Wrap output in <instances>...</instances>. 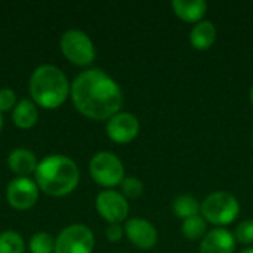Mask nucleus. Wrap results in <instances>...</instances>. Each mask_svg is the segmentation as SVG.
<instances>
[{"instance_id": "1", "label": "nucleus", "mask_w": 253, "mask_h": 253, "mask_svg": "<svg viewBox=\"0 0 253 253\" xmlns=\"http://www.w3.org/2000/svg\"><path fill=\"white\" fill-rule=\"evenodd\" d=\"M70 93L76 110L93 120H110L119 113L123 102L119 84L99 68L80 73Z\"/></svg>"}, {"instance_id": "2", "label": "nucleus", "mask_w": 253, "mask_h": 253, "mask_svg": "<svg viewBox=\"0 0 253 253\" xmlns=\"http://www.w3.org/2000/svg\"><path fill=\"white\" fill-rule=\"evenodd\" d=\"M37 187L53 197L67 196L76 190L79 184V169L77 165L61 154H53L43 159L36 172Z\"/></svg>"}, {"instance_id": "3", "label": "nucleus", "mask_w": 253, "mask_h": 253, "mask_svg": "<svg viewBox=\"0 0 253 253\" xmlns=\"http://www.w3.org/2000/svg\"><path fill=\"white\" fill-rule=\"evenodd\" d=\"M65 74L55 65H40L30 77V95L39 107L53 110L61 107L70 95Z\"/></svg>"}, {"instance_id": "4", "label": "nucleus", "mask_w": 253, "mask_h": 253, "mask_svg": "<svg viewBox=\"0 0 253 253\" xmlns=\"http://www.w3.org/2000/svg\"><path fill=\"white\" fill-rule=\"evenodd\" d=\"M203 218L215 225H228L234 222L240 213V205L237 199L225 191H218L205 199L200 205Z\"/></svg>"}, {"instance_id": "5", "label": "nucleus", "mask_w": 253, "mask_h": 253, "mask_svg": "<svg viewBox=\"0 0 253 253\" xmlns=\"http://www.w3.org/2000/svg\"><path fill=\"white\" fill-rule=\"evenodd\" d=\"M89 170L93 181L102 187H116L125 179L123 163L110 151H101L95 154L90 160Z\"/></svg>"}, {"instance_id": "6", "label": "nucleus", "mask_w": 253, "mask_h": 253, "mask_svg": "<svg viewBox=\"0 0 253 253\" xmlns=\"http://www.w3.org/2000/svg\"><path fill=\"white\" fill-rule=\"evenodd\" d=\"M61 50L70 62L80 67L89 65L95 59V46L90 37L80 30H68L62 34Z\"/></svg>"}, {"instance_id": "7", "label": "nucleus", "mask_w": 253, "mask_h": 253, "mask_svg": "<svg viewBox=\"0 0 253 253\" xmlns=\"http://www.w3.org/2000/svg\"><path fill=\"white\" fill-rule=\"evenodd\" d=\"M93 248V233L80 224H74L62 230L55 242V253H92Z\"/></svg>"}, {"instance_id": "8", "label": "nucleus", "mask_w": 253, "mask_h": 253, "mask_svg": "<svg viewBox=\"0 0 253 253\" xmlns=\"http://www.w3.org/2000/svg\"><path fill=\"white\" fill-rule=\"evenodd\" d=\"M96 211L107 222H110V225L120 224L129 213V205L123 194L105 190L96 197Z\"/></svg>"}, {"instance_id": "9", "label": "nucleus", "mask_w": 253, "mask_h": 253, "mask_svg": "<svg viewBox=\"0 0 253 253\" xmlns=\"http://www.w3.org/2000/svg\"><path fill=\"white\" fill-rule=\"evenodd\" d=\"M39 197V187L28 178H15L9 182L6 190V199L9 205L18 211L30 209L36 205Z\"/></svg>"}, {"instance_id": "10", "label": "nucleus", "mask_w": 253, "mask_h": 253, "mask_svg": "<svg viewBox=\"0 0 253 253\" xmlns=\"http://www.w3.org/2000/svg\"><path fill=\"white\" fill-rule=\"evenodd\" d=\"M139 133V122L132 113H117L107 123V135L117 144H127Z\"/></svg>"}, {"instance_id": "11", "label": "nucleus", "mask_w": 253, "mask_h": 253, "mask_svg": "<svg viewBox=\"0 0 253 253\" xmlns=\"http://www.w3.org/2000/svg\"><path fill=\"white\" fill-rule=\"evenodd\" d=\"M125 233L135 246H138L139 249H145V251L154 248L159 239L157 230L154 228V225L141 218H133L127 221L125 225Z\"/></svg>"}, {"instance_id": "12", "label": "nucleus", "mask_w": 253, "mask_h": 253, "mask_svg": "<svg viewBox=\"0 0 253 253\" xmlns=\"http://www.w3.org/2000/svg\"><path fill=\"white\" fill-rule=\"evenodd\" d=\"M236 237L225 228H215L205 234L200 243V253H233Z\"/></svg>"}, {"instance_id": "13", "label": "nucleus", "mask_w": 253, "mask_h": 253, "mask_svg": "<svg viewBox=\"0 0 253 253\" xmlns=\"http://www.w3.org/2000/svg\"><path fill=\"white\" fill-rule=\"evenodd\" d=\"M7 165L13 173L19 175L22 178L34 173L39 166L34 153H31L30 150H25V148L13 150L7 157Z\"/></svg>"}, {"instance_id": "14", "label": "nucleus", "mask_w": 253, "mask_h": 253, "mask_svg": "<svg viewBox=\"0 0 253 253\" xmlns=\"http://www.w3.org/2000/svg\"><path fill=\"white\" fill-rule=\"evenodd\" d=\"M172 7L178 18L187 22H200L208 10V3L203 0H175Z\"/></svg>"}, {"instance_id": "15", "label": "nucleus", "mask_w": 253, "mask_h": 253, "mask_svg": "<svg viewBox=\"0 0 253 253\" xmlns=\"http://www.w3.org/2000/svg\"><path fill=\"white\" fill-rule=\"evenodd\" d=\"M216 40V27L212 21L197 22L190 33V43L197 50H208Z\"/></svg>"}, {"instance_id": "16", "label": "nucleus", "mask_w": 253, "mask_h": 253, "mask_svg": "<svg viewBox=\"0 0 253 253\" xmlns=\"http://www.w3.org/2000/svg\"><path fill=\"white\" fill-rule=\"evenodd\" d=\"M12 119L13 123L19 127V129H30L36 125L37 122V108L36 104L28 101V99H22L21 102H18L13 108L12 113Z\"/></svg>"}, {"instance_id": "17", "label": "nucleus", "mask_w": 253, "mask_h": 253, "mask_svg": "<svg viewBox=\"0 0 253 253\" xmlns=\"http://www.w3.org/2000/svg\"><path fill=\"white\" fill-rule=\"evenodd\" d=\"M200 211V205L196 197L190 194L178 196L173 202V212L181 219H188L193 216H197Z\"/></svg>"}, {"instance_id": "18", "label": "nucleus", "mask_w": 253, "mask_h": 253, "mask_svg": "<svg viewBox=\"0 0 253 253\" xmlns=\"http://www.w3.org/2000/svg\"><path fill=\"white\" fill-rule=\"evenodd\" d=\"M25 246L22 237L15 231L0 234V253H24Z\"/></svg>"}, {"instance_id": "19", "label": "nucleus", "mask_w": 253, "mask_h": 253, "mask_svg": "<svg viewBox=\"0 0 253 253\" xmlns=\"http://www.w3.org/2000/svg\"><path fill=\"white\" fill-rule=\"evenodd\" d=\"M182 233L188 240H199L205 237L206 233V221L202 216H193L184 221Z\"/></svg>"}, {"instance_id": "20", "label": "nucleus", "mask_w": 253, "mask_h": 253, "mask_svg": "<svg viewBox=\"0 0 253 253\" xmlns=\"http://www.w3.org/2000/svg\"><path fill=\"white\" fill-rule=\"evenodd\" d=\"M30 252L31 253H52L55 252V242L50 234L37 233L30 239Z\"/></svg>"}, {"instance_id": "21", "label": "nucleus", "mask_w": 253, "mask_h": 253, "mask_svg": "<svg viewBox=\"0 0 253 253\" xmlns=\"http://www.w3.org/2000/svg\"><path fill=\"white\" fill-rule=\"evenodd\" d=\"M120 185H122L123 194L126 197H129V199H138L144 193V184L138 178H135V176L125 178Z\"/></svg>"}, {"instance_id": "22", "label": "nucleus", "mask_w": 253, "mask_h": 253, "mask_svg": "<svg viewBox=\"0 0 253 253\" xmlns=\"http://www.w3.org/2000/svg\"><path fill=\"white\" fill-rule=\"evenodd\" d=\"M236 239L243 245L253 243V219L243 221L236 230Z\"/></svg>"}, {"instance_id": "23", "label": "nucleus", "mask_w": 253, "mask_h": 253, "mask_svg": "<svg viewBox=\"0 0 253 253\" xmlns=\"http://www.w3.org/2000/svg\"><path fill=\"white\" fill-rule=\"evenodd\" d=\"M15 108V92L10 89H0V113Z\"/></svg>"}, {"instance_id": "24", "label": "nucleus", "mask_w": 253, "mask_h": 253, "mask_svg": "<svg viewBox=\"0 0 253 253\" xmlns=\"http://www.w3.org/2000/svg\"><path fill=\"white\" fill-rule=\"evenodd\" d=\"M105 234H107V239L110 242L116 243V242H119L123 237V228L119 224H111V225H108Z\"/></svg>"}, {"instance_id": "25", "label": "nucleus", "mask_w": 253, "mask_h": 253, "mask_svg": "<svg viewBox=\"0 0 253 253\" xmlns=\"http://www.w3.org/2000/svg\"><path fill=\"white\" fill-rule=\"evenodd\" d=\"M1 129H3V116L0 113V132H1Z\"/></svg>"}, {"instance_id": "26", "label": "nucleus", "mask_w": 253, "mask_h": 253, "mask_svg": "<svg viewBox=\"0 0 253 253\" xmlns=\"http://www.w3.org/2000/svg\"><path fill=\"white\" fill-rule=\"evenodd\" d=\"M240 253H253V248H248V249H245L243 252Z\"/></svg>"}, {"instance_id": "27", "label": "nucleus", "mask_w": 253, "mask_h": 253, "mask_svg": "<svg viewBox=\"0 0 253 253\" xmlns=\"http://www.w3.org/2000/svg\"><path fill=\"white\" fill-rule=\"evenodd\" d=\"M251 102L253 104V86H252V89H251Z\"/></svg>"}]
</instances>
